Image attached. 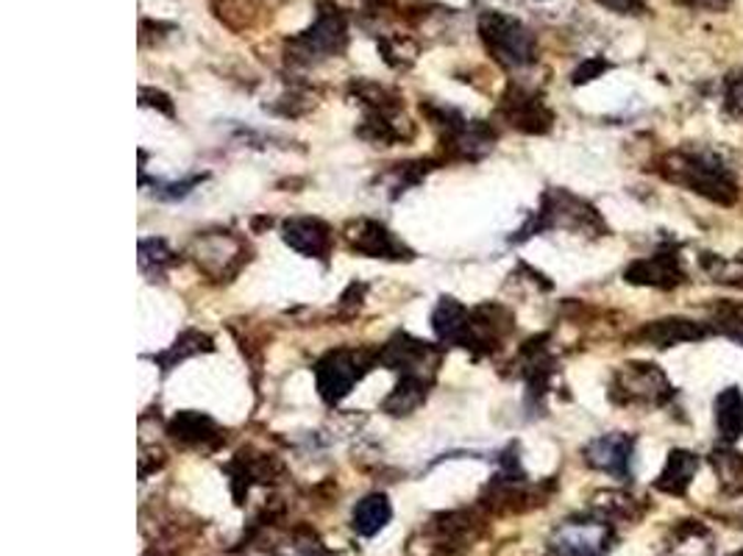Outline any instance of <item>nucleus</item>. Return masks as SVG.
<instances>
[{
	"label": "nucleus",
	"instance_id": "1",
	"mask_svg": "<svg viewBox=\"0 0 743 556\" xmlns=\"http://www.w3.org/2000/svg\"><path fill=\"white\" fill-rule=\"evenodd\" d=\"M479 34H482L490 56L505 64V67H527V64L534 62L538 42H534V34L521 20L501 12H485L479 18Z\"/></svg>",
	"mask_w": 743,
	"mask_h": 556
},
{
	"label": "nucleus",
	"instance_id": "2",
	"mask_svg": "<svg viewBox=\"0 0 743 556\" xmlns=\"http://www.w3.org/2000/svg\"><path fill=\"white\" fill-rule=\"evenodd\" d=\"M373 356L368 351H351V348H337L329 351L323 360L315 365L318 376V393L326 404H340L346 395L354 389V384L373 367Z\"/></svg>",
	"mask_w": 743,
	"mask_h": 556
},
{
	"label": "nucleus",
	"instance_id": "3",
	"mask_svg": "<svg viewBox=\"0 0 743 556\" xmlns=\"http://www.w3.org/2000/svg\"><path fill=\"white\" fill-rule=\"evenodd\" d=\"M673 181L691 186L693 192H702L715 203L735 201V184L730 181L726 170L713 157H673Z\"/></svg>",
	"mask_w": 743,
	"mask_h": 556
},
{
	"label": "nucleus",
	"instance_id": "4",
	"mask_svg": "<svg viewBox=\"0 0 743 556\" xmlns=\"http://www.w3.org/2000/svg\"><path fill=\"white\" fill-rule=\"evenodd\" d=\"M376 365L399 371L401 376L432 378V373L441 365V351L432 342L415 340L410 334H395L376 354Z\"/></svg>",
	"mask_w": 743,
	"mask_h": 556
},
{
	"label": "nucleus",
	"instance_id": "5",
	"mask_svg": "<svg viewBox=\"0 0 743 556\" xmlns=\"http://www.w3.org/2000/svg\"><path fill=\"white\" fill-rule=\"evenodd\" d=\"M349 34H346V20L335 12H320L312 29L304 31L301 36L290 42L293 58L296 62H315V58L335 56L343 53Z\"/></svg>",
	"mask_w": 743,
	"mask_h": 556
},
{
	"label": "nucleus",
	"instance_id": "6",
	"mask_svg": "<svg viewBox=\"0 0 743 556\" xmlns=\"http://www.w3.org/2000/svg\"><path fill=\"white\" fill-rule=\"evenodd\" d=\"M613 528L602 521L563 523L552 537L554 556H604L611 550Z\"/></svg>",
	"mask_w": 743,
	"mask_h": 556
},
{
	"label": "nucleus",
	"instance_id": "7",
	"mask_svg": "<svg viewBox=\"0 0 743 556\" xmlns=\"http://www.w3.org/2000/svg\"><path fill=\"white\" fill-rule=\"evenodd\" d=\"M192 256L204 272L215 278H229L243 267L245 245L232 234H204L192 243Z\"/></svg>",
	"mask_w": 743,
	"mask_h": 556
},
{
	"label": "nucleus",
	"instance_id": "8",
	"mask_svg": "<svg viewBox=\"0 0 743 556\" xmlns=\"http://www.w3.org/2000/svg\"><path fill=\"white\" fill-rule=\"evenodd\" d=\"M346 239H349L351 250L373 256V259H393V261L413 259L407 245L401 243L390 228H384L382 223L376 221H357L354 226H349Z\"/></svg>",
	"mask_w": 743,
	"mask_h": 556
},
{
	"label": "nucleus",
	"instance_id": "9",
	"mask_svg": "<svg viewBox=\"0 0 743 556\" xmlns=\"http://www.w3.org/2000/svg\"><path fill=\"white\" fill-rule=\"evenodd\" d=\"M633 437L627 435H604L585 446V462L593 470L611 473L616 479L627 481L633 475Z\"/></svg>",
	"mask_w": 743,
	"mask_h": 556
},
{
	"label": "nucleus",
	"instance_id": "10",
	"mask_svg": "<svg viewBox=\"0 0 743 556\" xmlns=\"http://www.w3.org/2000/svg\"><path fill=\"white\" fill-rule=\"evenodd\" d=\"M616 393H622V400H627V404H635V400L660 404L662 398H668L671 387L655 365H627L618 373Z\"/></svg>",
	"mask_w": 743,
	"mask_h": 556
},
{
	"label": "nucleus",
	"instance_id": "11",
	"mask_svg": "<svg viewBox=\"0 0 743 556\" xmlns=\"http://www.w3.org/2000/svg\"><path fill=\"white\" fill-rule=\"evenodd\" d=\"M282 237L298 254L309 259H329L331 254V228L318 217H290L282 226Z\"/></svg>",
	"mask_w": 743,
	"mask_h": 556
},
{
	"label": "nucleus",
	"instance_id": "12",
	"mask_svg": "<svg viewBox=\"0 0 743 556\" xmlns=\"http://www.w3.org/2000/svg\"><path fill=\"white\" fill-rule=\"evenodd\" d=\"M627 281L644 287H677L682 281V270L677 265V256L671 254H657L649 259H638L633 267H627Z\"/></svg>",
	"mask_w": 743,
	"mask_h": 556
},
{
	"label": "nucleus",
	"instance_id": "13",
	"mask_svg": "<svg viewBox=\"0 0 743 556\" xmlns=\"http://www.w3.org/2000/svg\"><path fill=\"white\" fill-rule=\"evenodd\" d=\"M170 437L179 442H184V446H215L217 440H221V429H217V424L212 420L210 415H204V411H179V415L170 420Z\"/></svg>",
	"mask_w": 743,
	"mask_h": 556
},
{
	"label": "nucleus",
	"instance_id": "14",
	"mask_svg": "<svg viewBox=\"0 0 743 556\" xmlns=\"http://www.w3.org/2000/svg\"><path fill=\"white\" fill-rule=\"evenodd\" d=\"M638 336L646 342V345L671 348V345H680V342L702 340L704 329L699 323H693V320L666 318V320H655V323L644 325V331H640Z\"/></svg>",
	"mask_w": 743,
	"mask_h": 556
},
{
	"label": "nucleus",
	"instance_id": "15",
	"mask_svg": "<svg viewBox=\"0 0 743 556\" xmlns=\"http://www.w3.org/2000/svg\"><path fill=\"white\" fill-rule=\"evenodd\" d=\"M699 470V457L691 451H671L668 453V462L662 468L660 479L655 481V487L660 493L668 495H686L688 487H691L693 475Z\"/></svg>",
	"mask_w": 743,
	"mask_h": 556
},
{
	"label": "nucleus",
	"instance_id": "16",
	"mask_svg": "<svg viewBox=\"0 0 743 556\" xmlns=\"http://www.w3.org/2000/svg\"><path fill=\"white\" fill-rule=\"evenodd\" d=\"M505 115L512 126L529 133H540L552 126V111L540 104L534 95H512V100L505 104Z\"/></svg>",
	"mask_w": 743,
	"mask_h": 556
},
{
	"label": "nucleus",
	"instance_id": "17",
	"mask_svg": "<svg viewBox=\"0 0 743 556\" xmlns=\"http://www.w3.org/2000/svg\"><path fill=\"white\" fill-rule=\"evenodd\" d=\"M715 429L726 446L743 437V393L737 387L721 389L715 398Z\"/></svg>",
	"mask_w": 743,
	"mask_h": 556
},
{
	"label": "nucleus",
	"instance_id": "18",
	"mask_svg": "<svg viewBox=\"0 0 743 556\" xmlns=\"http://www.w3.org/2000/svg\"><path fill=\"white\" fill-rule=\"evenodd\" d=\"M390 517H393V506H390L388 495L373 493L365 495V499L354 506L351 526H354V532L360 534V537H373V534H379L384 526H388Z\"/></svg>",
	"mask_w": 743,
	"mask_h": 556
},
{
	"label": "nucleus",
	"instance_id": "19",
	"mask_svg": "<svg viewBox=\"0 0 743 556\" xmlns=\"http://www.w3.org/2000/svg\"><path fill=\"white\" fill-rule=\"evenodd\" d=\"M432 325H435L437 336L446 345H459L465 334V325H468V309L459 301H454V298H441L437 309L432 312Z\"/></svg>",
	"mask_w": 743,
	"mask_h": 556
},
{
	"label": "nucleus",
	"instance_id": "20",
	"mask_svg": "<svg viewBox=\"0 0 743 556\" xmlns=\"http://www.w3.org/2000/svg\"><path fill=\"white\" fill-rule=\"evenodd\" d=\"M429 384L432 378L424 376H401L399 387L388 395L382 409L388 411V415H413V411L424 404Z\"/></svg>",
	"mask_w": 743,
	"mask_h": 556
},
{
	"label": "nucleus",
	"instance_id": "21",
	"mask_svg": "<svg viewBox=\"0 0 743 556\" xmlns=\"http://www.w3.org/2000/svg\"><path fill=\"white\" fill-rule=\"evenodd\" d=\"M201 351H212V340L206 334H198V331H184V334L176 340V345L170 348V351H164V354H153L151 360L159 362L162 365V371H173L179 362H184L187 356H195L201 354Z\"/></svg>",
	"mask_w": 743,
	"mask_h": 556
},
{
	"label": "nucleus",
	"instance_id": "22",
	"mask_svg": "<svg viewBox=\"0 0 743 556\" xmlns=\"http://www.w3.org/2000/svg\"><path fill=\"white\" fill-rule=\"evenodd\" d=\"M713 462L715 473H719L721 487H724V493L730 495H741L743 493V457L735 451H715L710 457Z\"/></svg>",
	"mask_w": 743,
	"mask_h": 556
},
{
	"label": "nucleus",
	"instance_id": "23",
	"mask_svg": "<svg viewBox=\"0 0 743 556\" xmlns=\"http://www.w3.org/2000/svg\"><path fill=\"white\" fill-rule=\"evenodd\" d=\"M176 261V254L168 248V243L164 239H142L140 243V267L142 270H148V267H157V270H162V267H170Z\"/></svg>",
	"mask_w": 743,
	"mask_h": 556
},
{
	"label": "nucleus",
	"instance_id": "24",
	"mask_svg": "<svg viewBox=\"0 0 743 556\" xmlns=\"http://www.w3.org/2000/svg\"><path fill=\"white\" fill-rule=\"evenodd\" d=\"M719 325L732 336V340L743 342V307L721 309L719 312Z\"/></svg>",
	"mask_w": 743,
	"mask_h": 556
},
{
	"label": "nucleus",
	"instance_id": "25",
	"mask_svg": "<svg viewBox=\"0 0 743 556\" xmlns=\"http://www.w3.org/2000/svg\"><path fill=\"white\" fill-rule=\"evenodd\" d=\"M598 3H602V7H607V9H613V12H618V14H635V12H640V9H644V3H640V0H598Z\"/></svg>",
	"mask_w": 743,
	"mask_h": 556
},
{
	"label": "nucleus",
	"instance_id": "26",
	"mask_svg": "<svg viewBox=\"0 0 743 556\" xmlns=\"http://www.w3.org/2000/svg\"><path fill=\"white\" fill-rule=\"evenodd\" d=\"M604 67H607V64H604L602 58H596V62H587V64H582V67L576 70V73H574V84H585V82H593V76H598V73H602Z\"/></svg>",
	"mask_w": 743,
	"mask_h": 556
},
{
	"label": "nucleus",
	"instance_id": "27",
	"mask_svg": "<svg viewBox=\"0 0 743 556\" xmlns=\"http://www.w3.org/2000/svg\"><path fill=\"white\" fill-rule=\"evenodd\" d=\"M697 3H702V7H710V9H724L730 0H697Z\"/></svg>",
	"mask_w": 743,
	"mask_h": 556
},
{
	"label": "nucleus",
	"instance_id": "28",
	"mask_svg": "<svg viewBox=\"0 0 743 556\" xmlns=\"http://www.w3.org/2000/svg\"><path fill=\"white\" fill-rule=\"evenodd\" d=\"M730 556H743V550H735V554H730Z\"/></svg>",
	"mask_w": 743,
	"mask_h": 556
}]
</instances>
